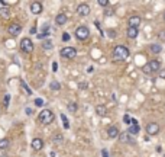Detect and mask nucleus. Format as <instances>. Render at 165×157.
I'll return each instance as SVG.
<instances>
[{
	"mask_svg": "<svg viewBox=\"0 0 165 157\" xmlns=\"http://www.w3.org/2000/svg\"><path fill=\"white\" fill-rule=\"evenodd\" d=\"M42 48H44V49H51V48H52V42H51V41H45V42L42 44Z\"/></svg>",
	"mask_w": 165,
	"mask_h": 157,
	"instance_id": "bb28decb",
	"label": "nucleus"
},
{
	"mask_svg": "<svg viewBox=\"0 0 165 157\" xmlns=\"http://www.w3.org/2000/svg\"><path fill=\"white\" fill-rule=\"evenodd\" d=\"M68 111H70L71 113L77 112V103H75V102H71V103H68Z\"/></svg>",
	"mask_w": 165,
	"mask_h": 157,
	"instance_id": "5701e85b",
	"label": "nucleus"
},
{
	"mask_svg": "<svg viewBox=\"0 0 165 157\" xmlns=\"http://www.w3.org/2000/svg\"><path fill=\"white\" fill-rule=\"evenodd\" d=\"M146 133L149 135H157L159 133V125H158L157 122H149V124L146 125Z\"/></svg>",
	"mask_w": 165,
	"mask_h": 157,
	"instance_id": "6e6552de",
	"label": "nucleus"
},
{
	"mask_svg": "<svg viewBox=\"0 0 165 157\" xmlns=\"http://www.w3.org/2000/svg\"><path fill=\"white\" fill-rule=\"evenodd\" d=\"M55 22H57V25L62 26V25H65V23L68 22V18H67L65 13H58L57 18H55Z\"/></svg>",
	"mask_w": 165,
	"mask_h": 157,
	"instance_id": "ddd939ff",
	"label": "nucleus"
},
{
	"mask_svg": "<svg viewBox=\"0 0 165 157\" xmlns=\"http://www.w3.org/2000/svg\"><path fill=\"white\" fill-rule=\"evenodd\" d=\"M9 100H10V96H9V95H6V96H4V105H6V106L9 105Z\"/></svg>",
	"mask_w": 165,
	"mask_h": 157,
	"instance_id": "c9c22d12",
	"label": "nucleus"
},
{
	"mask_svg": "<svg viewBox=\"0 0 165 157\" xmlns=\"http://www.w3.org/2000/svg\"><path fill=\"white\" fill-rule=\"evenodd\" d=\"M90 37V29L87 28V26H78L77 29H75V38L78 39V41H84V39H87Z\"/></svg>",
	"mask_w": 165,
	"mask_h": 157,
	"instance_id": "7ed1b4c3",
	"label": "nucleus"
},
{
	"mask_svg": "<svg viewBox=\"0 0 165 157\" xmlns=\"http://www.w3.org/2000/svg\"><path fill=\"white\" fill-rule=\"evenodd\" d=\"M61 119H62V122H64V128L68 130V128H70V122H68V119H67V116H65L64 113H61Z\"/></svg>",
	"mask_w": 165,
	"mask_h": 157,
	"instance_id": "b1692460",
	"label": "nucleus"
},
{
	"mask_svg": "<svg viewBox=\"0 0 165 157\" xmlns=\"http://www.w3.org/2000/svg\"><path fill=\"white\" fill-rule=\"evenodd\" d=\"M119 128L116 125H110L109 128H107V135H109V138H118L119 137Z\"/></svg>",
	"mask_w": 165,
	"mask_h": 157,
	"instance_id": "f8f14e48",
	"label": "nucleus"
},
{
	"mask_svg": "<svg viewBox=\"0 0 165 157\" xmlns=\"http://www.w3.org/2000/svg\"><path fill=\"white\" fill-rule=\"evenodd\" d=\"M142 71L145 73V74H152V71H151V67H149V64L146 63L143 67H142Z\"/></svg>",
	"mask_w": 165,
	"mask_h": 157,
	"instance_id": "a878e982",
	"label": "nucleus"
},
{
	"mask_svg": "<svg viewBox=\"0 0 165 157\" xmlns=\"http://www.w3.org/2000/svg\"><path fill=\"white\" fill-rule=\"evenodd\" d=\"M52 70H54V71L58 70V64H57V63H52Z\"/></svg>",
	"mask_w": 165,
	"mask_h": 157,
	"instance_id": "e433bc0d",
	"label": "nucleus"
},
{
	"mask_svg": "<svg viewBox=\"0 0 165 157\" xmlns=\"http://www.w3.org/2000/svg\"><path fill=\"white\" fill-rule=\"evenodd\" d=\"M129 58V49L125 45H116L113 49V60L116 61H125Z\"/></svg>",
	"mask_w": 165,
	"mask_h": 157,
	"instance_id": "f257e3e1",
	"label": "nucleus"
},
{
	"mask_svg": "<svg viewBox=\"0 0 165 157\" xmlns=\"http://www.w3.org/2000/svg\"><path fill=\"white\" fill-rule=\"evenodd\" d=\"M21 49L23 51L25 54H32L33 52V42L30 38H23L21 42Z\"/></svg>",
	"mask_w": 165,
	"mask_h": 157,
	"instance_id": "20e7f679",
	"label": "nucleus"
},
{
	"mask_svg": "<svg viewBox=\"0 0 165 157\" xmlns=\"http://www.w3.org/2000/svg\"><path fill=\"white\" fill-rule=\"evenodd\" d=\"M151 51H152L154 54H159V52L162 51V47L159 44H152L151 45Z\"/></svg>",
	"mask_w": 165,
	"mask_h": 157,
	"instance_id": "aec40b11",
	"label": "nucleus"
},
{
	"mask_svg": "<svg viewBox=\"0 0 165 157\" xmlns=\"http://www.w3.org/2000/svg\"><path fill=\"white\" fill-rule=\"evenodd\" d=\"M141 22H142L141 16H138V15L130 16V18H129V28H138V26L141 25Z\"/></svg>",
	"mask_w": 165,
	"mask_h": 157,
	"instance_id": "9b49d317",
	"label": "nucleus"
},
{
	"mask_svg": "<svg viewBox=\"0 0 165 157\" xmlns=\"http://www.w3.org/2000/svg\"><path fill=\"white\" fill-rule=\"evenodd\" d=\"M90 6L87 4V3H81L78 7H77V13L80 15V16H89L90 15Z\"/></svg>",
	"mask_w": 165,
	"mask_h": 157,
	"instance_id": "423d86ee",
	"label": "nucleus"
},
{
	"mask_svg": "<svg viewBox=\"0 0 165 157\" xmlns=\"http://www.w3.org/2000/svg\"><path fill=\"white\" fill-rule=\"evenodd\" d=\"M109 35H110V38H115V37H116V31L110 29V31H109Z\"/></svg>",
	"mask_w": 165,
	"mask_h": 157,
	"instance_id": "f704fd0d",
	"label": "nucleus"
},
{
	"mask_svg": "<svg viewBox=\"0 0 165 157\" xmlns=\"http://www.w3.org/2000/svg\"><path fill=\"white\" fill-rule=\"evenodd\" d=\"M123 121H125L126 124H129V125H130V121H132V119H130V116H129V115H125V116H123Z\"/></svg>",
	"mask_w": 165,
	"mask_h": 157,
	"instance_id": "473e14b6",
	"label": "nucleus"
},
{
	"mask_svg": "<svg viewBox=\"0 0 165 157\" xmlns=\"http://www.w3.org/2000/svg\"><path fill=\"white\" fill-rule=\"evenodd\" d=\"M54 119H55V115L52 111H49V109H44L42 112L39 113V121L44 124V125H49V124H52L54 122Z\"/></svg>",
	"mask_w": 165,
	"mask_h": 157,
	"instance_id": "f03ea898",
	"label": "nucleus"
},
{
	"mask_svg": "<svg viewBox=\"0 0 165 157\" xmlns=\"http://www.w3.org/2000/svg\"><path fill=\"white\" fill-rule=\"evenodd\" d=\"M139 131H141L139 125H130V127H129V130H127V133H129L130 135H136Z\"/></svg>",
	"mask_w": 165,
	"mask_h": 157,
	"instance_id": "6ab92c4d",
	"label": "nucleus"
},
{
	"mask_svg": "<svg viewBox=\"0 0 165 157\" xmlns=\"http://www.w3.org/2000/svg\"><path fill=\"white\" fill-rule=\"evenodd\" d=\"M61 141H62V135H55V137H54V143H61Z\"/></svg>",
	"mask_w": 165,
	"mask_h": 157,
	"instance_id": "c756f323",
	"label": "nucleus"
},
{
	"mask_svg": "<svg viewBox=\"0 0 165 157\" xmlns=\"http://www.w3.org/2000/svg\"><path fill=\"white\" fill-rule=\"evenodd\" d=\"M49 87H51L52 90H59V89H61V85H59L58 82L52 80V82H51V85H49Z\"/></svg>",
	"mask_w": 165,
	"mask_h": 157,
	"instance_id": "4be33fe9",
	"label": "nucleus"
},
{
	"mask_svg": "<svg viewBox=\"0 0 165 157\" xmlns=\"http://www.w3.org/2000/svg\"><path fill=\"white\" fill-rule=\"evenodd\" d=\"M96 113H97L98 116H106V115H107V108H106L104 105H97V106H96Z\"/></svg>",
	"mask_w": 165,
	"mask_h": 157,
	"instance_id": "f3484780",
	"label": "nucleus"
},
{
	"mask_svg": "<svg viewBox=\"0 0 165 157\" xmlns=\"http://www.w3.org/2000/svg\"><path fill=\"white\" fill-rule=\"evenodd\" d=\"M7 31H9V34H12L13 37H18V35L22 32V26H21L19 23H10L9 28H7Z\"/></svg>",
	"mask_w": 165,
	"mask_h": 157,
	"instance_id": "0eeeda50",
	"label": "nucleus"
},
{
	"mask_svg": "<svg viewBox=\"0 0 165 157\" xmlns=\"http://www.w3.org/2000/svg\"><path fill=\"white\" fill-rule=\"evenodd\" d=\"M21 86H22V87H23V89H25V92H26V95H32V90H30V89H29V87H28V85L25 83L23 80L21 82Z\"/></svg>",
	"mask_w": 165,
	"mask_h": 157,
	"instance_id": "393cba45",
	"label": "nucleus"
},
{
	"mask_svg": "<svg viewBox=\"0 0 165 157\" xmlns=\"http://www.w3.org/2000/svg\"><path fill=\"white\" fill-rule=\"evenodd\" d=\"M0 16L3 19H9L10 18V10L9 9H0Z\"/></svg>",
	"mask_w": 165,
	"mask_h": 157,
	"instance_id": "412c9836",
	"label": "nucleus"
},
{
	"mask_svg": "<svg viewBox=\"0 0 165 157\" xmlns=\"http://www.w3.org/2000/svg\"><path fill=\"white\" fill-rule=\"evenodd\" d=\"M61 57L72 60V58L77 57V51H75V48H72V47H64V48L61 49Z\"/></svg>",
	"mask_w": 165,
	"mask_h": 157,
	"instance_id": "39448f33",
	"label": "nucleus"
},
{
	"mask_svg": "<svg viewBox=\"0 0 165 157\" xmlns=\"http://www.w3.org/2000/svg\"><path fill=\"white\" fill-rule=\"evenodd\" d=\"M127 37L130 38V39H135V38H138V35H139V29L138 28H127Z\"/></svg>",
	"mask_w": 165,
	"mask_h": 157,
	"instance_id": "dca6fc26",
	"label": "nucleus"
},
{
	"mask_svg": "<svg viewBox=\"0 0 165 157\" xmlns=\"http://www.w3.org/2000/svg\"><path fill=\"white\" fill-rule=\"evenodd\" d=\"M158 73H159V77H161L162 80H165V68H161Z\"/></svg>",
	"mask_w": 165,
	"mask_h": 157,
	"instance_id": "2f4dec72",
	"label": "nucleus"
},
{
	"mask_svg": "<svg viewBox=\"0 0 165 157\" xmlns=\"http://www.w3.org/2000/svg\"><path fill=\"white\" fill-rule=\"evenodd\" d=\"M10 147V140L9 138H1L0 140V150H6Z\"/></svg>",
	"mask_w": 165,
	"mask_h": 157,
	"instance_id": "a211bd4d",
	"label": "nucleus"
},
{
	"mask_svg": "<svg viewBox=\"0 0 165 157\" xmlns=\"http://www.w3.org/2000/svg\"><path fill=\"white\" fill-rule=\"evenodd\" d=\"M30 146H32V148H33L35 151H41L42 147H44V141H42L41 138H33Z\"/></svg>",
	"mask_w": 165,
	"mask_h": 157,
	"instance_id": "9d476101",
	"label": "nucleus"
},
{
	"mask_svg": "<svg viewBox=\"0 0 165 157\" xmlns=\"http://www.w3.org/2000/svg\"><path fill=\"white\" fill-rule=\"evenodd\" d=\"M42 10H44L42 3H39V1H32V3H30V12H32L33 15H39Z\"/></svg>",
	"mask_w": 165,
	"mask_h": 157,
	"instance_id": "1a4fd4ad",
	"label": "nucleus"
},
{
	"mask_svg": "<svg viewBox=\"0 0 165 157\" xmlns=\"http://www.w3.org/2000/svg\"><path fill=\"white\" fill-rule=\"evenodd\" d=\"M159 39H161V41H165V31H161V32H159Z\"/></svg>",
	"mask_w": 165,
	"mask_h": 157,
	"instance_id": "72a5a7b5",
	"label": "nucleus"
},
{
	"mask_svg": "<svg viewBox=\"0 0 165 157\" xmlns=\"http://www.w3.org/2000/svg\"><path fill=\"white\" fill-rule=\"evenodd\" d=\"M35 105H36V106H44V100H42L41 97H36V99H35Z\"/></svg>",
	"mask_w": 165,
	"mask_h": 157,
	"instance_id": "cd10ccee",
	"label": "nucleus"
},
{
	"mask_svg": "<svg viewBox=\"0 0 165 157\" xmlns=\"http://www.w3.org/2000/svg\"><path fill=\"white\" fill-rule=\"evenodd\" d=\"M101 154H103V157H109V154H107V151H106V150H103V151H101Z\"/></svg>",
	"mask_w": 165,
	"mask_h": 157,
	"instance_id": "4c0bfd02",
	"label": "nucleus"
},
{
	"mask_svg": "<svg viewBox=\"0 0 165 157\" xmlns=\"http://www.w3.org/2000/svg\"><path fill=\"white\" fill-rule=\"evenodd\" d=\"M0 6H1V1H0Z\"/></svg>",
	"mask_w": 165,
	"mask_h": 157,
	"instance_id": "a19ab883",
	"label": "nucleus"
},
{
	"mask_svg": "<svg viewBox=\"0 0 165 157\" xmlns=\"http://www.w3.org/2000/svg\"><path fill=\"white\" fill-rule=\"evenodd\" d=\"M35 32H36V28H35V26H33V28H32V29H30V34H35Z\"/></svg>",
	"mask_w": 165,
	"mask_h": 157,
	"instance_id": "58836bf2",
	"label": "nucleus"
},
{
	"mask_svg": "<svg viewBox=\"0 0 165 157\" xmlns=\"http://www.w3.org/2000/svg\"><path fill=\"white\" fill-rule=\"evenodd\" d=\"M148 64H149V67H151V71H152V73H157V71H159V70H161V63H159L158 60H152V61H149Z\"/></svg>",
	"mask_w": 165,
	"mask_h": 157,
	"instance_id": "4468645a",
	"label": "nucleus"
},
{
	"mask_svg": "<svg viewBox=\"0 0 165 157\" xmlns=\"http://www.w3.org/2000/svg\"><path fill=\"white\" fill-rule=\"evenodd\" d=\"M164 21H165V12H164Z\"/></svg>",
	"mask_w": 165,
	"mask_h": 157,
	"instance_id": "ea45409f",
	"label": "nucleus"
},
{
	"mask_svg": "<svg viewBox=\"0 0 165 157\" xmlns=\"http://www.w3.org/2000/svg\"><path fill=\"white\" fill-rule=\"evenodd\" d=\"M97 3H98L100 6H103V7H104V6H107V4H109V0H98Z\"/></svg>",
	"mask_w": 165,
	"mask_h": 157,
	"instance_id": "7c9ffc66",
	"label": "nucleus"
},
{
	"mask_svg": "<svg viewBox=\"0 0 165 157\" xmlns=\"http://www.w3.org/2000/svg\"><path fill=\"white\" fill-rule=\"evenodd\" d=\"M119 140H120V143H123V144H126V143H132L133 140H132V135L129 134V133H120L119 134Z\"/></svg>",
	"mask_w": 165,
	"mask_h": 157,
	"instance_id": "2eb2a0df",
	"label": "nucleus"
},
{
	"mask_svg": "<svg viewBox=\"0 0 165 157\" xmlns=\"http://www.w3.org/2000/svg\"><path fill=\"white\" fill-rule=\"evenodd\" d=\"M70 34H68V32H65V34H62V41H64V42H67V41H70Z\"/></svg>",
	"mask_w": 165,
	"mask_h": 157,
	"instance_id": "c85d7f7f",
	"label": "nucleus"
}]
</instances>
